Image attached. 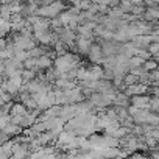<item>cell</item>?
<instances>
[{
	"mask_svg": "<svg viewBox=\"0 0 159 159\" xmlns=\"http://www.w3.org/2000/svg\"><path fill=\"white\" fill-rule=\"evenodd\" d=\"M86 56L89 58V61H91L92 64H102L103 52H102V47H100V44H98L97 41H94V42L91 44V47H89Z\"/></svg>",
	"mask_w": 159,
	"mask_h": 159,
	"instance_id": "1",
	"label": "cell"
},
{
	"mask_svg": "<svg viewBox=\"0 0 159 159\" xmlns=\"http://www.w3.org/2000/svg\"><path fill=\"white\" fill-rule=\"evenodd\" d=\"M92 42H94L92 39H88V38H83V36L76 34V38H75L76 53H78L80 56H86V55H88V50H89V47H91Z\"/></svg>",
	"mask_w": 159,
	"mask_h": 159,
	"instance_id": "2",
	"label": "cell"
},
{
	"mask_svg": "<svg viewBox=\"0 0 159 159\" xmlns=\"http://www.w3.org/2000/svg\"><path fill=\"white\" fill-rule=\"evenodd\" d=\"M11 156L16 159H22V157H28L30 156V148L28 143H22V142H14L11 147Z\"/></svg>",
	"mask_w": 159,
	"mask_h": 159,
	"instance_id": "3",
	"label": "cell"
},
{
	"mask_svg": "<svg viewBox=\"0 0 159 159\" xmlns=\"http://www.w3.org/2000/svg\"><path fill=\"white\" fill-rule=\"evenodd\" d=\"M129 42L136 48H147V45L151 42V38H150V34H136L129 39Z\"/></svg>",
	"mask_w": 159,
	"mask_h": 159,
	"instance_id": "4",
	"label": "cell"
},
{
	"mask_svg": "<svg viewBox=\"0 0 159 159\" xmlns=\"http://www.w3.org/2000/svg\"><path fill=\"white\" fill-rule=\"evenodd\" d=\"M148 102H150V95L148 94L131 95L129 97V105H133L136 108H148Z\"/></svg>",
	"mask_w": 159,
	"mask_h": 159,
	"instance_id": "5",
	"label": "cell"
},
{
	"mask_svg": "<svg viewBox=\"0 0 159 159\" xmlns=\"http://www.w3.org/2000/svg\"><path fill=\"white\" fill-rule=\"evenodd\" d=\"M89 78L91 80H102L103 78V66L102 64H91L88 66Z\"/></svg>",
	"mask_w": 159,
	"mask_h": 159,
	"instance_id": "6",
	"label": "cell"
},
{
	"mask_svg": "<svg viewBox=\"0 0 159 159\" xmlns=\"http://www.w3.org/2000/svg\"><path fill=\"white\" fill-rule=\"evenodd\" d=\"M52 66H53V59L48 58L47 55H41V56L36 58V67H38V70H45V69H48Z\"/></svg>",
	"mask_w": 159,
	"mask_h": 159,
	"instance_id": "7",
	"label": "cell"
},
{
	"mask_svg": "<svg viewBox=\"0 0 159 159\" xmlns=\"http://www.w3.org/2000/svg\"><path fill=\"white\" fill-rule=\"evenodd\" d=\"M2 133H5L8 137H13V136H16V134H19V133H22V126H19V125H14V123H11V122H8L2 129H0Z\"/></svg>",
	"mask_w": 159,
	"mask_h": 159,
	"instance_id": "8",
	"label": "cell"
},
{
	"mask_svg": "<svg viewBox=\"0 0 159 159\" xmlns=\"http://www.w3.org/2000/svg\"><path fill=\"white\" fill-rule=\"evenodd\" d=\"M27 112H28V109H27L25 105L20 103V102H14L13 106H11V109H10V114H11V116H25Z\"/></svg>",
	"mask_w": 159,
	"mask_h": 159,
	"instance_id": "9",
	"label": "cell"
},
{
	"mask_svg": "<svg viewBox=\"0 0 159 159\" xmlns=\"http://www.w3.org/2000/svg\"><path fill=\"white\" fill-rule=\"evenodd\" d=\"M142 67H143L147 72H150V70H153V69H157V59H156V58H148V59L143 61Z\"/></svg>",
	"mask_w": 159,
	"mask_h": 159,
	"instance_id": "10",
	"label": "cell"
},
{
	"mask_svg": "<svg viewBox=\"0 0 159 159\" xmlns=\"http://www.w3.org/2000/svg\"><path fill=\"white\" fill-rule=\"evenodd\" d=\"M148 109L153 111V112H157V111H159V98H157V95H150Z\"/></svg>",
	"mask_w": 159,
	"mask_h": 159,
	"instance_id": "11",
	"label": "cell"
},
{
	"mask_svg": "<svg viewBox=\"0 0 159 159\" xmlns=\"http://www.w3.org/2000/svg\"><path fill=\"white\" fill-rule=\"evenodd\" d=\"M147 50H148V53L151 55V58H157V53H159V42H150L148 45H147Z\"/></svg>",
	"mask_w": 159,
	"mask_h": 159,
	"instance_id": "12",
	"label": "cell"
},
{
	"mask_svg": "<svg viewBox=\"0 0 159 159\" xmlns=\"http://www.w3.org/2000/svg\"><path fill=\"white\" fill-rule=\"evenodd\" d=\"M13 58L17 59V61H24V59L28 58V52L27 50H16L14 55H13Z\"/></svg>",
	"mask_w": 159,
	"mask_h": 159,
	"instance_id": "13",
	"label": "cell"
},
{
	"mask_svg": "<svg viewBox=\"0 0 159 159\" xmlns=\"http://www.w3.org/2000/svg\"><path fill=\"white\" fill-rule=\"evenodd\" d=\"M148 75H150V81H157V80H159V70H157V69L150 70Z\"/></svg>",
	"mask_w": 159,
	"mask_h": 159,
	"instance_id": "14",
	"label": "cell"
},
{
	"mask_svg": "<svg viewBox=\"0 0 159 159\" xmlns=\"http://www.w3.org/2000/svg\"><path fill=\"white\" fill-rule=\"evenodd\" d=\"M13 2H14V0H0V3H5V5H10Z\"/></svg>",
	"mask_w": 159,
	"mask_h": 159,
	"instance_id": "15",
	"label": "cell"
},
{
	"mask_svg": "<svg viewBox=\"0 0 159 159\" xmlns=\"http://www.w3.org/2000/svg\"><path fill=\"white\" fill-rule=\"evenodd\" d=\"M53 2H55V0H42V5H50Z\"/></svg>",
	"mask_w": 159,
	"mask_h": 159,
	"instance_id": "16",
	"label": "cell"
},
{
	"mask_svg": "<svg viewBox=\"0 0 159 159\" xmlns=\"http://www.w3.org/2000/svg\"><path fill=\"white\" fill-rule=\"evenodd\" d=\"M153 2H156V3H159V0H153Z\"/></svg>",
	"mask_w": 159,
	"mask_h": 159,
	"instance_id": "17",
	"label": "cell"
}]
</instances>
